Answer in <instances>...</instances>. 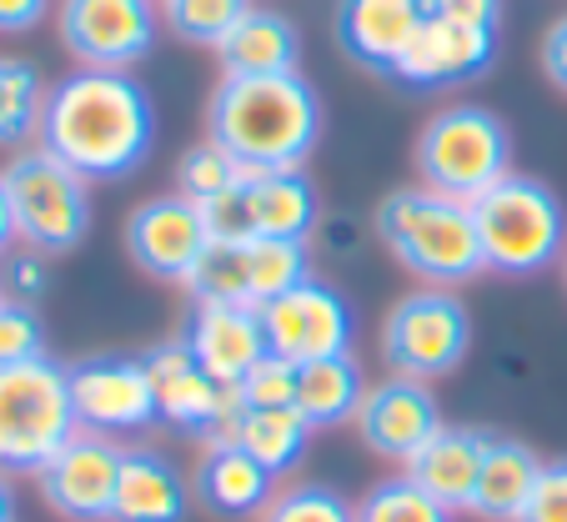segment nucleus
<instances>
[{
    "label": "nucleus",
    "instance_id": "37",
    "mask_svg": "<svg viewBox=\"0 0 567 522\" xmlns=\"http://www.w3.org/2000/svg\"><path fill=\"white\" fill-rule=\"evenodd\" d=\"M523 522H567V458H547Z\"/></svg>",
    "mask_w": 567,
    "mask_h": 522
},
{
    "label": "nucleus",
    "instance_id": "6",
    "mask_svg": "<svg viewBox=\"0 0 567 522\" xmlns=\"http://www.w3.org/2000/svg\"><path fill=\"white\" fill-rule=\"evenodd\" d=\"M81 432L71 372L51 357L0 367V472L35 478Z\"/></svg>",
    "mask_w": 567,
    "mask_h": 522
},
{
    "label": "nucleus",
    "instance_id": "30",
    "mask_svg": "<svg viewBox=\"0 0 567 522\" xmlns=\"http://www.w3.org/2000/svg\"><path fill=\"white\" fill-rule=\"evenodd\" d=\"M241 182H247V171L236 166L212 136L192 141V146L182 151V161H176V196H186L192 206L216 202V196H226Z\"/></svg>",
    "mask_w": 567,
    "mask_h": 522
},
{
    "label": "nucleus",
    "instance_id": "38",
    "mask_svg": "<svg viewBox=\"0 0 567 522\" xmlns=\"http://www.w3.org/2000/svg\"><path fill=\"white\" fill-rule=\"evenodd\" d=\"M45 256H35V252H21V256H6L0 262V291L6 297H16V301H31L35 291H45V267H41Z\"/></svg>",
    "mask_w": 567,
    "mask_h": 522
},
{
    "label": "nucleus",
    "instance_id": "3",
    "mask_svg": "<svg viewBox=\"0 0 567 522\" xmlns=\"http://www.w3.org/2000/svg\"><path fill=\"white\" fill-rule=\"evenodd\" d=\"M377 236L386 252L402 262L427 287L457 291L462 282H477L482 272V242L472 206L447 202V196L427 192V186H396L377 206Z\"/></svg>",
    "mask_w": 567,
    "mask_h": 522
},
{
    "label": "nucleus",
    "instance_id": "29",
    "mask_svg": "<svg viewBox=\"0 0 567 522\" xmlns=\"http://www.w3.org/2000/svg\"><path fill=\"white\" fill-rule=\"evenodd\" d=\"M251 262V307H267V301L297 291L301 282H311V252L307 242H271V236H257L247 246Z\"/></svg>",
    "mask_w": 567,
    "mask_h": 522
},
{
    "label": "nucleus",
    "instance_id": "17",
    "mask_svg": "<svg viewBox=\"0 0 567 522\" xmlns=\"http://www.w3.org/2000/svg\"><path fill=\"white\" fill-rule=\"evenodd\" d=\"M182 341L192 347L196 367L216 377L221 387H241V377L257 362H267V331L257 307H221V301H196L182 327Z\"/></svg>",
    "mask_w": 567,
    "mask_h": 522
},
{
    "label": "nucleus",
    "instance_id": "34",
    "mask_svg": "<svg viewBox=\"0 0 567 522\" xmlns=\"http://www.w3.org/2000/svg\"><path fill=\"white\" fill-rule=\"evenodd\" d=\"M45 357V321L31 301L0 297V367Z\"/></svg>",
    "mask_w": 567,
    "mask_h": 522
},
{
    "label": "nucleus",
    "instance_id": "5",
    "mask_svg": "<svg viewBox=\"0 0 567 522\" xmlns=\"http://www.w3.org/2000/svg\"><path fill=\"white\" fill-rule=\"evenodd\" d=\"M412 166H417V186L472 206L503 176H513V131L497 111L457 101V106H442L417 131Z\"/></svg>",
    "mask_w": 567,
    "mask_h": 522
},
{
    "label": "nucleus",
    "instance_id": "24",
    "mask_svg": "<svg viewBox=\"0 0 567 522\" xmlns=\"http://www.w3.org/2000/svg\"><path fill=\"white\" fill-rule=\"evenodd\" d=\"M543 452L523 438H497L487 442V458L477 472V498H472V518L482 522H523L527 498H533L537 478H543Z\"/></svg>",
    "mask_w": 567,
    "mask_h": 522
},
{
    "label": "nucleus",
    "instance_id": "22",
    "mask_svg": "<svg viewBox=\"0 0 567 522\" xmlns=\"http://www.w3.org/2000/svg\"><path fill=\"white\" fill-rule=\"evenodd\" d=\"M212 442H236L247 458H257L261 468L281 482V478H291V472L307 462L311 427H307V417H301L297 407H247L241 402L231 412V422H226Z\"/></svg>",
    "mask_w": 567,
    "mask_h": 522
},
{
    "label": "nucleus",
    "instance_id": "36",
    "mask_svg": "<svg viewBox=\"0 0 567 522\" xmlns=\"http://www.w3.org/2000/svg\"><path fill=\"white\" fill-rule=\"evenodd\" d=\"M236 392H241L247 407H297V367L281 362V357H267V362H257L241 377Z\"/></svg>",
    "mask_w": 567,
    "mask_h": 522
},
{
    "label": "nucleus",
    "instance_id": "42",
    "mask_svg": "<svg viewBox=\"0 0 567 522\" xmlns=\"http://www.w3.org/2000/svg\"><path fill=\"white\" fill-rule=\"evenodd\" d=\"M16 246V212H11V192H6V171H0V262Z\"/></svg>",
    "mask_w": 567,
    "mask_h": 522
},
{
    "label": "nucleus",
    "instance_id": "41",
    "mask_svg": "<svg viewBox=\"0 0 567 522\" xmlns=\"http://www.w3.org/2000/svg\"><path fill=\"white\" fill-rule=\"evenodd\" d=\"M55 0H0V35H25L51 16Z\"/></svg>",
    "mask_w": 567,
    "mask_h": 522
},
{
    "label": "nucleus",
    "instance_id": "11",
    "mask_svg": "<svg viewBox=\"0 0 567 522\" xmlns=\"http://www.w3.org/2000/svg\"><path fill=\"white\" fill-rule=\"evenodd\" d=\"M261 311V331H267V352L291 367L327 362V357L352 352V307L332 282H301L297 291L267 301Z\"/></svg>",
    "mask_w": 567,
    "mask_h": 522
},
{
    "label": "nucleus",
    "instance_id": "7",
    "mask_svg": "<svg viewBox=\"0 0 567 522\" xmlns=\"http://www.w3.org/2000/svg\"><path fill=\"white\" fill-rule=\"evenodd\" d=\"M6 192L16 212V242H25V252L71 256L91 236V182H81L51 151H16L6 161Z\"/></svg>",
    "mask_w": 567,
    "mask_h": 522
},
{
    "label": "nucleus",
    "instance_id": "33",
    "mask_svg": "<svg viewBox=\"0 0 567 522\" xmlns=\"http://www.w3.org/2000/svg\"><path fill=\"white\" fill-rule=\"evenodd\" d=\"M257 522H357V502L332 482H287Z\"/></svg>",
    "mask_w": 567,
    "mask_h": 522
},
{
    "label": "nucleus",
    "instance_id": "32",
    "mask_svg": "<svg viewBox=\"0 0 567 522\" xmlns=\"http://www.w3.org/2000/svg\"><path fill=\"white\" fill-rule=\"evenodd\" d=\"M357 522H452V512L432 502L408 472H396V478H382L362 492Z\"/></svg>",
    "mask_w": 567,
    "mask_h": 522
},
{
    "label": "nucleus",
    "instance_id": "2",
    "mask_svg": "<svg viewBox=\"0 0 567 522\" xmlns=\"http://www.w3.org/2000/svg\"><path fill=\"white\" fill-rule=\"evenodd\" d=\"M317 85L301 71L291 75H221L206 96V136L247 171H307L311 151L321 146Z\"/></svg>",
    "mask_w": 567,
    "mask_h": 522
},
{
    "label": "nucleus",
    "instance_id": "35",
    "mask_svg": "<svg viewBox=\"0 0 567 522\" xmlns=\"http://www.w3.org/2000/svg\"><path fill=\"white\" fill-rule=\"evenodd\" d=\"M202 222L212 242H257V212H251V186H231L226 196L202 206Z\"/></svg>",
    "mask_w": 567,
    "mask_h": 522
},
{
    "label": "nucleus",
    "instance_id": "13",
    "mask_svg": "<svg viewBox=\"0 0 567 522\" xmlns=\"http://www.w3.org/2000/svg\"><path fill=\"white\" fill-rule=\"evenodd\" d=\"M121 442L96 438V432H75L41 472L35 488L41 502L65 522H111V502H116L121 478Z\"/></svg>",
    "mask_w": 567,
    "mask_h": 522
},
{
    "label": "nucleus",
    "instance_id": "39",
    "mask_svg": "<svg viewBox=\"0 0 567 522\" xmlns=\"http://www.w3.org/2000/svg\"><path fill=\"white\" fill-rule=\"evenodd\" d=\"M432 21H452V25H487L497 31L503 21V0H427Z\"/></svg>",
    "mask_w": 567,
    "mask_h": 522
},
{
    "label": "nucleus",
    "instance_id": "27",
    "mask_svg": "<svg viewBox=\"0 0 567 522\" xmlns=\"http://www.w3.org/2000/svg\"><path fill=\"white\" fill-rule=\"evenodd\" d=\"M51 81L25 55H0V146H21L41 136V111Z\"/></svg>",
    "mask_w": 567,
    "mask_h": 522
},
{
    "label": "nucleus",
    "instance_id": "15",
    "mask_svg": "<svg viewBox=\"0 0 567 522\" xmlns=\"http://www.w3.org/2000/svg\"><path fill=\"white\" fill-rule=\"evenodd\" d=\"M493 61H497V31H487V25H452L427 16V25L392 61L386 81L402 85V91H452V85H467L477 75H487Z\"/></svg>",
    "mask_w": 567,
    "mask_h": 522
},
{
    "label": "nucleus",
    "instance_id": "1",
    "mask_svg": "<svg viewBox=\"0 0 567 522\" xmlns=\"http://www.w3.org/2000/svg\"><path fill=\"white\" fill-rule=\"evenodd\" d=\"M35 146L81 176V182H126L156 146V106L131 71H81L51 81Z\"/></svg>",
    "mask_w": 567,
    "mask_h": 522
},
{
    "label": "nucleus",
    "instance_id": "43",
    "mask_svg": "<svg viewBox=\"0 0 567 522\" xmlns=\"http://www.w3.org/2000/svg\"><path fill=\"white\" fill-rule=\"evenodd\" d=\"M16 512H21L16 482H11V472H0V522H16Z\"/></svg>",
    "mask_w": 567,
    "mask_h": 522
},
{
    "label": "nucleus",
    "instance_id": "20",
    "mask_svg": "<svg viewBox=\"0 0 567 522\" xmlns=\"http://www.w3.org/2000/svg\"><path fill=\"white\" fill-rule=\"evenodd\" d=\"M487 442L493 432L482 427H457V422H442L437 438L408 462V478L427 492L432 502L457 518V512H472V498H477V472H482V458H487Z\"/></svg>",
    "mask_w": 567,
    "mask_h": 522
},
{
    "label": "nucleus",
    "instance_id": "9",
    "mask_svg": "<svg viewBox=\"0 0 567 522\" xmlns=\"http://www.w3.org/2000/svg\"><path fill=\"white\" fill-rule=\"evenodd\" d=\"M61 45L81 71H136L161 35V0H61Z\"/></svg>",
    "mask_w": 567,
    "mask_h": 522
},
{
    "label": "nucleus",
    "instance_id": "44",
    "mask_svg": "<svg viewBox=\"0 0 567 522\" xmlns=\"http://www.w3.org/2000/svg\"><path fill=\"white\" fill-rule=\"evenodd\" d=\"M563 287H567V256H563Z\"/></svg>",
    "mask_w": 567,
    "mask_h": 522
},
{
    "label": "nucleus",
    "instance_id": "26",
    "mask_svg": "<svg viewBox=\"0 0 567 522\" xmlns=\"http://www.w3.org/2000/svg\"><path fill=\"white\" fill-rule=\"evenodd\" d=\"M251 212H257V236L271 242H307L317 226V186L307 171H261L247 176Z\"/></svg>",
    "mask_w": 567,
    "mask_h": 522
},
{
    "label": "nucleus",
    "instance_id": "12",
    "mask_svg": "<svg viewBox=\"0 0 567 522\" xmlns=\"http://www.w3.org/2000/svg\"><path fill=\"white\" fill-rule=\"evenodd\" d=\"M141 362H146L151 387H156L161 422L176 427V432H192V438L212 442L216 432L231 422L236 407H241V392H236V387H221L216 377H206L182 337L146 347Z\"/></svg>",
    "mask_w": 567,
    "mask_h": 522
},
{
    "label": "nucleus",
    "instance_id": "45",
    "mask_svg": "<svg viewBox=\"0 0 567 522\" xmlns=\"http://www.w3.org/2000/svg\"><path fill=\"white\" fill-rule=\"evenodd\" d=\"M0 297H6V291H0Z\"/></svg>",
    "mask_w": 567,
    "mask_h": 522
},
{
    "label": "nucleus",
    "instance_id": "23",
    "mask_svg": "<svg viewBox=\"0 0 567 522\" xmlns=\"http://www.w3.org/2000/svg\"><path fill=\"white\" fill-rule=\"evenodd\" d=\"M221 75H291L301 71V35L271 6H251L216 45Z\"/></svg>",
    "mask_w": 567,
    "mask_h": 522
},
{
    "label": "nucleus",
    "instance_id": "25",
    "mask_svg": "<svg viewBox=\"0 0 567 522\" xmlns=\"http://www.w3.org/2000/svg\"><path fill=\"white\" fill-rule=\"evenodd\" d=\"M362 397H367V377H362V362H357L352 352L297 367V412L307 417L311 432L357 422Z\"/></svg>",
    "mask_w": 567,
    "mask_h": 522
},
{
    "label": "nucleus",
    "instance_id": "14",
    "mask_svg": "<svg viewBox=\"0 0 567 522\" xmlns=\"http://www.w3.org/2000/svg\"><path fill=\"white\" fill-rule=\"evenodd\" d=\"M206 222L202 206H192L186 196H151L126 216V256L131 267L151 282H176L186 287L192 267L206 252Z\"/></svg>",
    "mask_w": 567,
    "mask_h": 522
},
{
    "label": "nucleus",
    "instance_id": "40",
    "mask_svg": "<svg viewBox=\"0 0 567 522\" xmlns=\"http://www.w3.org/2000/svg\"><path fill=\"white\" fill-rule=\"evenodd\" d=\"M537 65H543V75L567 96V16H557V21L543 31V45H537Z\"/></svg>",
    "mask_w": 567,
    "mask_h": 522
},
{
    "label": "nucleus",
    "instance_id": "4",
    "mask_svg": "<svg viewBox=\"0 0 567 522\" xmlns=\"http://www.w3.org/2000/svg\"><path fill=\"white\" fill-rule=\"evenodd\" d=\"M472 222H477V242H482V267L493 277L523 282L563 267L567 212L563 196L543 176H527V171L503 176L493 192L472 202Z\"/></svg>",
    "mask_w": 567,
    "mask_h": 522
},
{
    "label": "nucleus",
    "instance_id": "8",
    "mask_svg": "<svg viewBox=\"0 0 567 522\" xmlns=\"http://www.w3.org/2000/svg\"><path fill=\"white\" fill-rule=\"evenodd\" d=\"M472 352V311L457 291L447 287H417L396 297L382 321V362L392 377L412 382H437L452 377Z\"/></svg>",
    "mask_w": 567,
    "mask_h": 522
},
{
    "label": "nucleus",
    "instance_id": "31",
    "mask_svg": "<svg viewBox=\"0 0 567 522\" xmlns=\"http://www.w3.org/2000/svg\"><path fill=\"white\" fill-rule=\"evenodd\" d=\"M251 11V0H161V25L186 45H221L241 16Z\"/></svg>",
    "mask_w": 567,
    "mask_h": 522
},
{
    "label": "nucleus",
    "instance_id": "16",
    "mask_svg": "<svg viewBox=\"0 0 567 522\" xmlns=\"http://www.w3.org/2000/svg\"><path fill=\"white\" fill-rule=\"evenodd\" d=\"M442 427V407L432 397L427 382H412V377H382V382L367 387L362 412H357V432L377 458L408 468Z\"/></svg>",
    "mask_w": 567,
    "mask_h": 522
},
{
    "label": "nucleus",
    "instance_id": "10",
    "mask_svg": "<svg viewBox=\"0 0 567 522\" xmlns=\"http://www.w3.org/2000/svg\"><path fill=\"white\" fill-rule=\"evenodd\" d=\"M71 372V402L81 432L96 438H136L161 422V402L151 372L141 357H86V362L65 367Z\"/></svg>",
    "mask_w": 567,
    "mask_h": 522
},
{
    "label": "nucleus",
    "instance_id": "18",
    "mask_svg": "<svg viewBox=\"0 0 567 522\" xmlns=\"http://www.w3.org/2000/svg\"><path fill=\"white\" fill-rule=\"evenodd\" d=\"M281 482L236 442H202L192 468V502L216 522H257L271 508Z\"/></svg>",
    "mask_w": 567,
    "mask_h": 522
},
{
    "label": "nucleus",
    "instance_id": "21",
    "mask_svg": "<svg viewBox=\"0 0 567 522\" xmlns=\"http://www.w3.org/2000/svg\"><path fill=\"white\" fill-rule=\"evenodd\" d=\"M192 478H182L166 452L156 448H126L121 452V478L111 522H186L192 518Z\"/></svg>",
    "mask_w": 567,
    "mask_h": 522
},
{
    "label": "nucleus",
    "instance_id": "19",
    "mask_svg": "<svg viewBox=\"0 0 567 522\" xmlns=\"http://www.w3.org/2000/svg\"><path fill=\"white\" fill-rule=\"evenodd\" d=\"M422 25H427V0H337L332 16L342 55L382 81Z\"/></svg>",
    "mask_w": 567,
    "mask_h": 522
},
{
    "label": "nucleus",
    "instance_id": "28",
    "mask_svg": "<svg viewBox=\"0 0 567 522\" xmlns=\"http://www.w3.org/2000/svg\"><path fill=\"white\" fill-rule=\"evenodd\" d=\"M251 242H206L202 262L186 277L192 301H221V307H251Z\"/></svg>",
    "mask_w": 567,
    "mask_h": 522
}]
</instances>
